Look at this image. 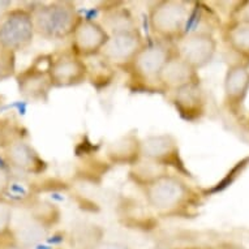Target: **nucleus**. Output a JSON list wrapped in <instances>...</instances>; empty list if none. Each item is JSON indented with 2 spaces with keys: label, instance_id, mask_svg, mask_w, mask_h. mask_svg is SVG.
<instances>
[{
  "label": "nucleus",
  "instance_id": "7",
  "mask_svg": "<svg viewBox=\"0 0 249 249\" xmlns=\"http://www.w3.org/2000/svg\"><path fill=\"white\" fill-rule=\"evenodd\" d=\"M71 38L74 55H77L78 57H85L101 53L110 38V34L97 21L81 18L78 21L77 26L74 28Z\"/></svg>",
  "mask_w": 249,
  "mask_h": 249
},
{
  "label": "nucleus",
  "instance_id": "5",
  "mask_svg": "<svg viewBox=\"0 0 249 249\" xmlns=\"http://www.w3.org/2000/svg\"><path fill=\"white\" fill-rule=\"evenodd\" d=\"M89 70L81 57L72 53L49 57V76L53 88H71L86 81Z\"/></svg>",
  "mask_w": 249,
  "mask_h": 249
},
{
  "label": "nucleus",
  "instance_id": "6",
  "mask_svg": "<svg viewBox=\"0 0 249 249\" xmlns=\"http://www.w3.org/2000/svg\"><path fill=\"white\" fill-rule=\"evenodd\" d=\"M143 45L145 43L139 29L120 28L116 29L115 33L110 34V38L101 53L107 61L115 64H129Z\"/></svg>",
  "mask_w": 249,
  "mask_h": 249
},
{
  "label": "nucleus",
  "instance_id": "11",
  "mask_svg": "<svg viewBox=\"0 0 249 249\" xmlns=\"http://www.w3.org/2000/svg\"><path fill=\"white\" fill-rule=\"evenodd\" d=\"M5 160L13 168L26 174H39L45 170V162L42 160L32 145L24 140H13L4 149Z\"/></svg>",
  "mask_w": 249,
  "mask_h": 249
},
{
  "label": "nucleus",
  "instance_id": "20",
  "mask_svg": "<svg viewBox=\"0 0 249 249\" xmlns=\"http://www.w3.org/2000/svg\"><path fill=\"white\" fill-rule=\"evenodd\" d=\"M5 249H30V248H26V247H22V245H18L16 243H12V244H9L5 247Z\"/></svg>",
  "mask_w": 249,
  "mask_h": 249
},
{
  "label": "nucleus",
  "instance_id": "18",
  "mask_svg": "<svg viewBox=\"0 0 249 249\" xmlns=\"http://www.w3.org/2000/svg\"><path fill=\"white\" fill-rule=\"evenodd\" d=\"M11 181H12V178L8 170L0 166V200L11 188Z\"/></svg>",
  "mask_w": 249,
  "mask_h": 249
},
{
  "label": "nucleus",
  "instance_id": "17",
  "mask_svg": "<svg viewBox=\"0 0 249 249\" xmlns=\"http://www.w3.org/2000/svg\"><path fill=\"white\" fill-rule=\"evenodd\" d=\"M13 209L12 205L0 200V236L9 232L12 226Z\"/></svg>",
  "mask_w": 249,
  "mask_h": 249
},
{
  "label": "nucleus",
  "instance_id": "9",
  "mask_svg": "<svg viewBox=\"0 0 249 249\" xmlns=\"http://www.w3.org/2000/svg\"><path fill=\"white\" fill-rule=\"evenodd\" d=\"M17 85L20 94L30 101H47L53 85L49 76V60L45 67H41V57L33 66L22 71L17 76Z\"/></svg>",
  "mask_w": 249,
  "mask_h": 249
},
{
  "label": "nucleus",
  "instance_id": "8",
  "mask_svg": "<svg viewBox=\"0 0 249 249\" xmlns=\"http://www.w3.org/2000/svg\"><path fill=\"white\" fill-rule=\"evenodd\" d=\"M171 56V50L162 43L143 45L132 59L129 66L140 78L157 80L163 66Z\"/></svg>",
  "mask_w": 249,
  "mask_h": 249
},
{
  "label": "nucleus",
  "instance_id": "12",
  "mask_svg": "<svg viewBox=\"0 0 249 249\" xmlns=\"http://www.w3.org/2000/svg\"><path fill=\"white\" fill-rule=\"evenodd\" d=\"M140 154L143 158L157 163H174L178 160V141L174 136L155 135L149 136L140 141Z\"/></svg>",
  "mask_w": 249,
  "mask_h": 249
},
{
  "label": "nucleus",
  "instance_id": "3",
  "mask_svg": "<svg viewBox=\"0 0 249 249\" xmlns=\"http://www.w3.org/2000/svg\"><path fill=\"white\" fill-rule=\"evenodd\" d=\"M36 30L29 9L16 8L0 18V50L18 53L33 43Z\"/></svg>",
  "mask_w": 249,
  "mask_h": 249
},
{
  "label": "nucleus",
  "instance_id": "1",
  "mask_svg": "<svg viewBox=\"0 0 249 249\" xmlns=\"http://www.w3.org/2000/svg\"><path fill=\"white\" fill-rule=\"evenodd\" d=\"M29 11L32 13L36 34L49 41H60L71 37L81 20L76 5L71 1L37 4Z\"/></svg>",
  "mask_w": 249,
  "mask_h": 249
},
{
  "label": "nucleus",
  "instance_id": "13",
  "mask_svg": "<svg viewBox=\"0 0 249 249\" xmlns=\"http://www.w3.org/2000/svg\"><path fill=\"white\" fill-rule=\"evenodd\" d=\"M157 80L164 89L179 91L195 84V70L183 59H180L176 53H172V56L164 64Z\"/></svg>",
  "mask_w": 249,
  "mask_h": 249
},
{
  "label": "nucleus",
  "instance_id": "15",
  "mask_svg": "<svg viewBox=\"0 0 249 249\" xmlns=\"http://www.w3.org/2000/svg\"><path fill=\"white\" fill-rule=\"evenodd\" d=\"M108 157L111 160L116 163H129L132 160H136L140 154V141L132 136L123 137L116 142L111 143L108 147Z\"/></svg>",
  "mask_w": 249,
  "mask_h": 249
},
{
  "label": "nucleus",
  "instance_id": "4",
  "mask_svg": "<svg viewBox=\"0 0 249 249\" xmlns=\"http://www.w3.org/2000/svg\"><path fill=\"white\" fill-rule=\"evenodd\" d=\"M187 8L176 0H162L149 11V26L151 32L164 39L179 37L187 22Z\"/></svg>",
  "mask_w": 249,
  "mask_h": 249
},
{
  "label": "nucleus",
  "instance_id": "21",
  "mask_svg": "<svg viewBox=\"0 0 249 249\" xmlns=\"http://www.w3.org/2000/svg\"><path fill=\"white\" fill-rule=\"evenodd\" d=\"M150 249H172V248H168V247H153Z\"/></svg>",
  "mask_w": 249,
  "mask_h": 249
},
{
  "label": "nucleus",
  "instance_id": "2",
  "mask_svg": "<svg viewBox=\"0 0 249 249\" xmlns=\"http://www.w3.org/2000/svg\"><path fill=\"white\" fill-rule=\"evenodd\" d=\"M188 187L183 180L167 174L151 178L143 187L146 202L160 213L178 212L188 198Z\"/></svg>",
  "mask_w": 249,
  "mask_h": 249
},
{
  "label": "nucleus",
  "instance_id": "14",
  "mask_svg": "<svg viewBox=\"0 0 249 249\" xmlns=\"http://www.w3.org/2000/svg\"><path fill=\"white\" fill-rule=\"evenodd\" d=\"M50 227L39 216H29L13 230V243L33 249L49 236Z\"/></svg>",
  "mask_w": 249,
  "mask_h": 249
},
{
  "label": "nucleus",
  "instance_id": "19",
  "mask_svg": "<svg viewBox=\"0 0 249 249\" xmlns=\"http://www.w3.org/2000/svg\"><path fill=\"white\" fill-rule=\"evenodd\" d=\"M93 249H131L128 245L119 243V241H110V240H102L101 243L95 245Z\"/></svg>",
  "mask_w": 249,
  "mask_h": 249
},
{
  "label": "nucleus",
  "instance_id": "10",
  "mask_svg": "<svg viewBox=\"0 0 249 249\" xmlns=\"http://www.w3.org/2000/svg\"><path fill=\"white\" fill-rule=\"evenodd\" d=\"M214 51L212 38L205 34H189L176 43V55L193 70L205 66Z\"/></svg>",
  "mask_w": 249,
  "mask_h": 249
},
{
  "label": "nucleus",
  "instance_id": "16",
  "mask_svg": "<svg viewBox=\"0 0 249 249\" xmlns=\"http://www.w3.org/2000/svg\"><path fill=\"white\" fill-rule=\"evenodd\" d=\"M247 81H248V77H247V73H245L244 71H231L229 74V78H227V90H229V94H240L241 91L245 89Z\"/></svg>",
  "mask_w": 249,
  "mask_h": 249
}]
</instances>
